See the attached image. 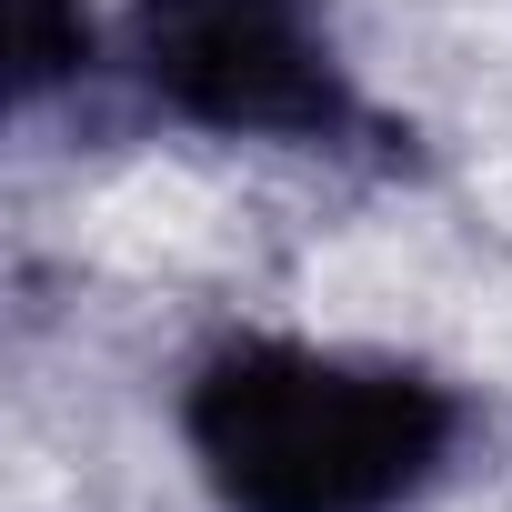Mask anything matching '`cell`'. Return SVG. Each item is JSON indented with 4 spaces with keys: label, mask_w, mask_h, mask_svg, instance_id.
Returning a JSON list of instances; mask_svg holds the SVG:
<instances>
[{
    "label": "cell",
    "mask_w": 512,
    "mask_h": 512,
    "mask_svg": "<svg viewBox=\"0 0 512 512\" xmlns=\"http://www.w3.org/2000/svg\"><path fill=\"white\" fill-rule=\"evenodd\" d=\"M11 51H21V91H51L81 61V11L71 0H11Z\"/></svg>",
    "instance_id": "obj_3"
},
{
    "label": "cell",
    "mask_w": 512,
    "mask_h": 512,
    "mask_svg": "<svg viewBox=\"0 0 512 512\" xmlns=\"http://www.w3.org/2000/svg\"><path fill=\"white\" fill-rule=\"evenodd\" d=\"M131 61L161 111L231 141H342L362 111L312 0H141Z\"/></svg>",
    "instance_id": "obj_2"
},
{
    "label": "cell",
    "mask_w": 512,
    "mask_h": 512,
    "mask_svg": "<svg viewBox=\"0 0 512 512\" xmlns=\"http://www.w3.org/2000/svg\"><path fill=\"white\" fill-rule=\"evenodd\" d=\"M181 432L231 512H392L442 472L462 402L402 362L231 342L191 372Z\"/></svg>",
    "instance_id": "obj_1"
}]
</instances>
